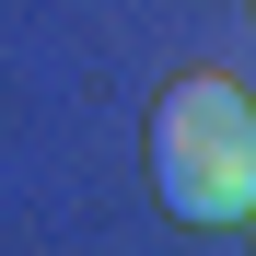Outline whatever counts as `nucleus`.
I'll return each mask as SVG.
<instances>
[{
    "label": "nucleus",
    "mask_w": 256,
    "mask_h": 256,
    "mask_svg": "<svg viewBox=\"0 0 256 256\" xmlns=\"http://www.w3.org/2000/svg\"><path fill=\"white\" fill-rule=\"evenodd\" d=\"M152 186L175 222H256V105L222 70H198L152 116Z\"/></svg>",
    "instance_id": "1"
}]
</instances>
